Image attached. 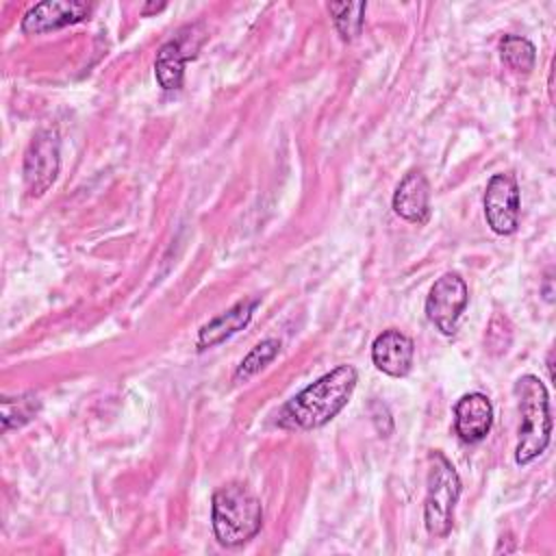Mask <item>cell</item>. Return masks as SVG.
Wrapping results in <instances>:
<instances>
[{
    "label": "cell",
    "mask_w": 556,
    "mask_h": 556,
    "mask_svg": "<svg viewBox=\"0 0 556 556\" xmlns=\"http://www.w3.org/2000/svg\"><path fill=\"white\" fill-rule=\"evenodd\" d=\"M484 217L495 235H513L519 226V185L515 174H495L484 191Z\"/></svg>",
    "instance_id": "cell-8"
},
{
    "label": "cell",
    "mask_w": 556,
    "mask_h": 556,
    "mask_svg": "<svg viewBox=\"0 0 556 556\" xmlns=\"http://www.w3.org/2000/svg\"><path fill=\"white\" fill-rule=\"evenodd\" d=\"M165 9V2H159V4H146L143 9H141V13L143 15H150V13H156V11H163Z\"/></svg>",
    "instance_id": "cell-20"
},
{
    "label": "cell",
    "mask_w": 556,
    "mask_h": 556,
    "mask_svg": "<svg viewBox=\"0 0 556 556\" xmlns=\"http://www.w3.org/2000/svg\"><path fill=\"white\" fill-rule=\"evenodd\" d=\"M211 521L215 539L226 547H237L258 534L263 506L243 484H226L213 493Z\"/></svg>",
    "instance_id": "cell-2"
},
{
    "label": "cell",
    "mask_w": 556,
    "mask_h": 556,
    "mask_svg": "<svg viewBox=\"0 0 556 556\" xmlns=\"http://www.w3.org/2000/svg\"><path fill=\"white\" fill-rule=\"evenodd\" d=\"M467 285L458 274H443L430 289L426 298V317L443 334H454L458 328L460 313L467 306Z\"/></svg>",
    "instance_id": "cell-7"
},
{
    "label": "cell",
    "mask_w": 556,
    "mask_h": 556,
    "mask_svg": "<svg viewBox=\"0 0 556 556\" xmlns=\"http://www.w3.org/2000/svg\"><path fill=\"white\" fill-rule=\"evenodd\" d=\"M486 350L491 354H504L508 348H510V341H513V326L508 321L506 315L502 313H495L489 321V328H486Z\"/></svg>",
    "instance_id": "cell-18"
},
{
    "label": "cell",
    "mask_w": 556,
    "mask_h": 556,
    "mask_svg": "<svg viewBox=\"0 0 556 556\" xmlns=\"http://www.w3.org/2000/svg\"><path fill=\"white\" fill-rule=\"evenodd\" d=\"M500 56L513 72L530 74L536 61V50L526 37L504 35L500 41Z\"/></svg>",
    "instance_id": "cell-14"
},
{
    "label": "cell",
    "mask_w": 556,
    "mask_h": 556,
    "mask_svg": "<svg viewBox=\"0 0 556 556\" xmlns=\"http://www.w3.org/2000/svg\"><path fill=\"white\" fill-rule=\"evenodd\" d=\"M278 352H280V341L278 339H263L237 365V369L232 374V382H248L263 367H267L278 356Z\"/></svg>",
    "instance_id": "cell-15"
},
{
    "label": "cell",
    "mask_w": 556,
    "mask_h": 556,
    "mask_svg": "<svg viewBox=\"0 0 556 556\" xmlns=\"http://www.w3.org/2000/svg\"><path fill=\"white\" fill-rule=\"evenodd\" d=\"M543 298L547 302H554V289H552V276H545V282H543Z\"/></svg>",
    "instance_id": "cell-19"
},
{
    "label": "cell",
    "mask_w": 556,
    "mask_h": 556,
    "mask_svg": "<svg viewBox=\"0 0 556 556\" xmlns=\"http://www.w3.org/2000/svg\"><path fill=\"white\" fill-rule=\"evenodd\" d=\"M365 9H367L365 2H330L328 4L334 28L343 41H352L361 35Z\"/></svg>",
    "instance_id": "cell-16"
},
{
    "label": "cell",
    "mask_w": 556,
    "mask_h": 556,
    "mask_svg": "<svg viewBox=\"0 0 556 556\" xmlns=\"http://www.w3.org/2000/svg\"><path fill=\"white\" fill-rule=\"evenodd\" d=\"M413 356H415V345L413 339L406 337L404 332L389 328L382 330L374 343H371V361L374 365L393 378H402L410 371L413 367Z\"/></svg>",
    "instance_id": "cell-10"
},
{
    "label": "cell",
    "mask_w": 556,
    "mask_h": 556,
    "mask_svg": "<svg viewBox=\"0 0 556 556\" xmlns=\"http://www.w3.org/2000/svg\"><path fill=\"white\" fill-rule=\"evenodd\" d=\"M41 408V402L35 393H20L15 397H2V430L20 428L28 424Z\"/></svg>",
    "instance_id": "cell-17"
},
{
    "label": "cell",
    "mask_w": 556,
    "mask_h": 556,
    "mask_svg": "<svg viewBox=\"0 0 556 556\" xmlns=\"http://www.w3.org/2000/svg\"><path fill=\"white\" fill-rule=\"evenodd\" d=\"M204 35L200 26H185L174 39L165 41L154 59V76L165 91H178L185 78V63L195 56Z\"/></svg>",
    "instance_id": "cell-6"
},
{
    "label": "cell",
    "mask_w": 556,
    "mask_h": 556,
    "mask_svg": "<svg viewBox=\"0 0 556 556\" xmlns=\"http://www.w3.org/2000/svg\"><path fill=\"white\" fill-rule=\"evenodd\" d=\"M258 304H261L258 298H243V300L235 302L230 308H226L224 313H219L217 317L208 319L198 330V350L215 348L217 343L226 341L228 337H232L235 332L245 328Z\"/></svg>",
    "instance_id": "cell-12"
},
{
    "label": "cell",
    "mask_w": 556,
    "mask_h": 556,
    "mask_svg": "<svg viewBox=\"0 0 556 556\" xmlns=\"http://www.w3.org/2000/svg\"><path fill=\"white\" fill-rule=\"evenodd\" d=\"M393 211L413 224H424L430 215V185L421 172H408L393 193Z\"/></svg>",
    "instance_id": "cell-13"
},
{
    "label": "cell",
    "mask_w": 556,
    "mask_h": 556,
    "mask_svg": "<svg viewBox=\"0 0 556 556\" xmlns=\"http://www.w3.org/2000/svg\"><path fill=\"white\" fill-rule=\"evenodd\" d=\"M93 7L83 0H46L30 7L22 17V33L41 35L70 24H78L91 15Z\"/></svg>",
    "instance_id": "cell-9"
},
{
    "label": "cell",
    "mask_w": 556,
    "mask_h": 556,
    "mask_svg": "<svg viewBox=\"0 0 556 556\" xmlns=\"http://www.w3.org/2000/svg\"><path fill=\"white\" fill-rule=\"evenodd\" d=\"M460 495V478L454 465L439 452H430L428 491L424 502V523L430 536L443 539L454 523V506Z\"/></svg>",
    "instance_id": "cell-4"
},
{
    "label": "cell",
    "mask_w": 556,
    "mask_h": 556,
    "mask_svg": "<svg viewBox=\"0 0 556 556\" xmlns=\"http://www.w3.org/2000/svg\"><path fill=\"white\" fill-rule=\"evenodd\" d=\"M515 393H517L519 413H521L515 460L517 465H528L536 456H541L549 443V434H552L549 397H547L545 384L532 374H526L515 382Z\"/></svg>",
    "instance_id": "cell-3"
},
{
    "label": "cell",
    "mask_w": 556,
    "mask_h": 556,
    "mask_svg": "<svg viewBox=\"0 0 556 556\" xmlns=\"http://www.w3.org/2000/svg\"><path fill=\"white\" fill-rule=\"evenodd\" d=\"M61 165V139L54 128L39 130L24 154V185L30 198L43 195L56 180Z\"/></svg>",
    "instance_id": "cell-5"
},
{
    "label": "cell",
    "mask_w": 556,
    "mask_h": 556,
    "mask_svg": "<svg viewBox=\"0 0 556 556\" xmlns=\"http://www.w3.org/2000/svg\"><path fill=\"white\" fill-rule=\"evenodd\" d=\"M493 424V406L484 393H465L454 406V428L465 443L482 441Z\"/></svg>",
    "instance_id": "cell-11"
},
{
    "label": "cell",
    "mask_w": 556,
    "mask_h": 556,
    "mask_svg": "<svg viewBox=\"0 0 556 556\" xmlns=\"http://www.w3.org/2000/svg\"><path fill=\"white\" fill-rule=\"evenodd\" d=\"M358 374L352 365H339L293 395L278 413V426L287 430H313L328 424L348 404Z\"/></svg>",
    "instance_id": "cell-1"
}]
</instances>
